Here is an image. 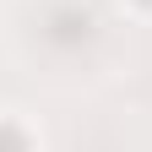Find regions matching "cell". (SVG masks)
<instances>
[{"instance_id":"cell-1","label":"cell","mask_w":152,"mask_h":152,"mask_svg":"<svg viewBox=\"0 0 152 152\" xmlns=\"http://www.w3.org/2000/svg\"><path fill=\"white\" fill-rule=\"evenodd\" d=\"M0 152H38V130L11 109H0Z\"/></svg>"},{"instance_id":"cell-2","label":"cell","mask_w":152,"mask_h":152,"mask_svg":"<svg viewBox=\"0 0 152 152\" xmlns=\"http://www.w3.org/2000/svg\"><path fill=\"white\" fill-rule=\"evenodd\" d=\"M120 11L130 22H152V0H120Z\"/></svg>"}]
</instances>
